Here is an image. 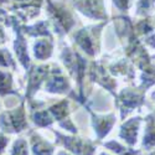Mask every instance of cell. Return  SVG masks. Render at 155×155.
Here are the masks:
<instances>
[{"label":"cell","mask_w":155,"mask_h":155,"mask_svg":"<svg viewBox=\"0 0 155 155\" xmlns=\"http://www.w3.org/2000/svg\"><path fill=\"white\" fill-rule=\"evenodd\" d=\"M56 140L55 145L62 147L73 155H94L101 141H94L88 138H82L76 134L66 135L57 130H54Z\"/></svg>","instance_id":"obj_1"},{"label":"cell","mask_w":155,"mask_h":155,"mask_svg":"<svg viewBox=\"0 0 155 155\" xmlns=\"http://www.w3.org/2000/svg\"><path fill=\"white\" fill-rule=\"evenodd\" d=\"M29 128L26 110L24 102L11 110H4L0 113V130L6 134H20Z\"/></svg>","instance_id":"obj_2"},{"label":"cell","mask_w":155,"mask_h":155,"mask_svg":"<svg viewBox=\"0 0 155 155\" xmlns=\"http://www.w3.org/2000/svg\"><path fill=\"white\" fill-rule=\"evenodd\" d=\"M29 144L30 151L32 155H54L55 154V144L50 143L44 137H41L36 130H29Z\"/></svg>","instance_id":"obj_3"},{"label":"cell","mask_w":155,"mask_h":155,"mask_svg":"<svg viewBox=\"0 0 155 155\" xmlns=\"http://www.w3.org/2000/svg\"><path fill=\"white\" fill-rule=\"evenodd\" d=\"M91 114H92V125L94 129V133L97 135V140L102 141L109 134L113 125L117 122L115 115L113 113H110L108 115H97L92 112H91Z\"/></svg>","instance_id":"obj_4"},{"label":"cell","mask_w":155,"mask_h":155,"mask_svg":"<svg viewBox=\"0 0 155 155\" xmlns=\"http://www.w3.org/2000/svg\"><path fill=\"white\" fill-rule=\"evenodd\" d=\"M140 123H141L140 117H135L122 124L120 130H119V138L127 145L135 147L138 141V133L140 129Z\"/></svg>","instance_id":"obj_5"},{"label":"cell","mask_w":155,"mask_h":155,"mask_svg":"<svg viewBox=\"0 0 155 155\" xmlns=\"http://www.w3.org/2000/svg\"><path fill=\"white\" fill-rule=\"evenodd\" d=\"M147 127L141 143V150L150 151L155 148V114H149L145 118Z\"/></svg>","instance_id":"obj_6"},{"label":"cell","mask_w":155,"mask_h":155,"mask_svg":"<svg viewBox=\"0 0 155 155\" xmlns=\"http://www.w3.org/2000/svg\"><path fill=\"white\" fill-rule=\"evenodd\" d=\"M107 150L113 153L114 155H145L144 150H135L134 147H129L127 144H122L118 140H109L102 144Z\"/></svg>","instance_id":"obj_7"},{"label":"cell","mask_w":155,"mask_h":155,"mask_svg":"<svg viewBox=\"0 0 155 155\" xmlns=\"http://www.w3.org/2000/svg\"><path fill=\"white\" fill-rule=\"evenodd\" d=\"M54 45L51 40H46V38H41L34 44V55L38 61H45L51 57L52 55Z\"/></svg>","instance_id":"obj_8"},{"label":"cell","mask_w":155,"mask_h":155,"mask_svg":"<svg viewBox=\"0 0 155 155\" xmlns=\"http://www.w3.org/2000/svg\"><path fill=\"white\" fill-rule=\"evenodd\" d=\"M12 74L8 71H0V96L4 97L8 94H18L12 86Z\"/></svg>","instance_id":"obj_9"},{"label":"cell","mask_w":155,"mask_h":155,"mask_svg":"<svg viewBox=\"0 0 155 155\" xmlns=\"http://www.w3.org/2000/svg\"><path fill=\"white\" fill-rule=\"evenodd\" d=\"M8 155H30V144L25 138H18L12 141Z\"/></svg>","instance_id":"obj_10"},{"label":"cell","mask_w":155,"mask_h":155,"mask_svg":"<svg viewBox=\"0 0 155 155\" xmlns=\"http://www.w3.org/2000/svg\"><path fill=\"white\" fill-rule=\"evenodd\" d=\"M0 67L15 68V62L8 48H0Z\"/></svg>","instance_id":"obj_11"},{"label":"cell","mask_w":155,"mask_h":155,"mask_svg":"<svg viewBox=\"0 0 155 155\" xmlns=\"http://www.w3.org/2000/svg\"><path fill=\"white\" fill-rule=\"evenodd\" d=\"M10 141H11V138H10L9 134L0 132V155H4L5 154L6 148L10 144Z\"/></svg>","instance_id":"obj_12"},{"label":"cell","mask_w":155,"mask_h":155,"mask_svg":"<svg viewBox=\"0 0 155 155\" xmlns=\"http://www.w3.org/2000/svg\"><path fill=\"white\" fill-rule=\"evenodd\" d=\"M57 155H73V154H71V153L67 151V150H60V151L57 153Z\"/></svg>","instance_id":"obj_13"},{"label":"cell","mask_w":155,"mask_h":155,"mask_svg":"<svg viewBox=\"0 0 155 155\" xmlns=\"http://www.w3.org/2000/svg\"><path fill=\"white\" fill-rule=\"evenodd\" d=\"M4 42V36H3V31L0 30V44H3Z\"/></svg>","instance_id":"obj_14"},{"label":"cell","mask_w":155,"mask_h":155,"mask_svg":"<svg viewBox=\"0 0 155 155\" xmlns=\"http://www.w3.org/2000/svg\"><path fill=\"white\" fill-rule=\"evenodd\" d=\"M98 155H112L110 153H107V151H101Z\"/></svg>","instance_id":"obj_15"},{"label":"cell","mask_w":155,"mask_h":155,"mask_svg":"<svg viewBox=\"0 0 155 155\" xmlns=\"http://www.w3.org/2000/svg\"><path fill=\"white\" fill-rule=\"evenodd\" d=\"M147 155H155V149H153V150H150V151H149V153H148Z\"/></svg>","instance_id":"obj_16"},{"label":"cell","mask_w":155,"mask_h":155,"mask_svg":"<svg viewBox=\"0 0 155 155\" xmlns=\"http://www.w3.org/2000/svg\"><path fill=\"white\" fill-rule=\"evenodd\" d=\"M153 96H154V97H155V93H154V94H153Z\"/></svg>","instance_id":"obj_17"}]
</instances>
